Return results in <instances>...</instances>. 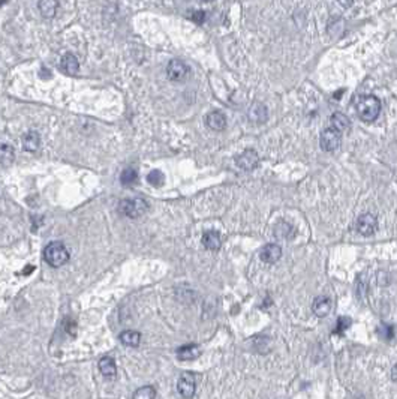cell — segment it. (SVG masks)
Here are the masks:
<instances>
[{"label":"cell","instance_id":"cell-23","mask_svg":"<svg viewBox=\"0 0 397 399\" xmlns=\"http://www.w3.org/2000/svg\"><path fill=\"white\" fill-rule=\"evenodd\" d=\"M156 396V390L152 386H144L134 393V399H152Z\"/></svg>","mask_w":397,"mask_h":399},{"label":"cell","instance_id":"cell-14","mask_svg":"<svg viewBox=\"0 0 397 399\" xmlns=\"http://www.w3.org/2000/svg\"><path fill=\"white\" fill-rule=\"evenodd\" d=\"M312 309H313V312H315L316 317L322 318L327 314H330V311H331V300L328 299V297H325V296H319V297H316L315 302H313Z\"/></svg>","mask_w":397,"mask_h":399},{"label":"cell","instance_id":"cell-11","mask_svg":"<svg viewBox=\"0 0 397 399\" xmlns=\"http://www.w3.org/2000/svg\"><path fill=\"white\" fill-rule=\"evenodd\" d=\"M205 123L213 131H223L225 126H226V117H225V114L222 111H211L207 116Z\"/></svg>","mask_w":397,"mask_h":399},{"label":"cell","instance_id":"cell-12","mask_svg":"<svg viewBox=\"0 0 397 399\" xmlns=\"http://www.w3.org/2000/svg\"><path fill=\"white\" fill-rule=\"evenodd\" d=\"M281 255H282V249H281V246H278L275 243L264 246L259 252V257L264 263H276L281 258Z\"/></svg>","mask_w":397,"mask_h":399},{"label":"cell","instance_id":"cell-21","mask_svg":"<svg viewBox=\"0 0 397 399\" xmlns=\"http://www.w3.org/2000/svg\"><path fill=\"white\" fill-rule=\"evenodd\" d=\"M14 159H15V150H14V147L9 146V144L2 143V144H0V164L8 165V164H11Z\"/></svg>","mask_w":397,"mask_h":399},{"label":"cell","instance_id":"cell-2","mask_svg":"<svg viewBox=\"0 0 397 399\" xmlns=\"http://www.w3.org/2000/svg\"><path fill=\"white\" fill-rule=\"evenodd\" d=\"M381 113V101L376 96L367 95L357 102V114L363 122H373Z\"/></svg>","mask_w":397,"mask_h":399},{"label":"cell","instance_id":"cell-31","mask_svg":"<svg viewBox=\"0 0 397 399\" xmlns=\"http://www.w3.org/2000/svg\"><path fill=\"white\" fill-rule=\"evenodd\" d=\"M201 2H204V3H210V2H213V0H201Z\"/></svg>","mask_w":397,"mask_h":399},{"label":"cell","instance_id":"cell-4","mask_svg":"<svg viewBox=\"0 0 397 399\" xmlns=\"http://www.w3.org/2000/svg\"><path fill=\"white\" fill-rule=\"evenodd\" d=\"M189 74H191L189 66H188L185 62L179 60V59L171 60V62L168 63V66H167V75H168V78H170L171 81L182 83V81L188 80Z\"/></svg>","mask_w":397,"mask_h":399},{"label":"cell","instance_id":"cell-18","mask_svg":"<svg viewBox=\"0 0 397 399\" xmlns=\"http://www.w3.org/2000/svg\"><path fill=\"white\" fill-rule=\"evenodd\" d=\"M220 236L216 231H207L202 236V245L210 251H217L220 248Z\"/></svg>","mask_w":397,"mask_h":399},{"label":"cell","instance_id":"cell-15","mask_svg":"<svg viewBox=\"0 0 397 399\" xmlns=\"http://www.w3.org/2000/svg\"><path fill=\"white\" fill-rule=\"evenodd\" d=\"M199 353H201V350H199L198 345H195V344H189V345H183V347H180L179 350H177V357H179V360H194V359H197L199 356Z\"/></svg>","mask_w":397,"mask_h":399},{"label":"cell","instance_id":"cell-27","mask_svg":"<svg viewBox=\"0 0 397 399\" xmlns=\"http://www.w3.org/2000/svg\"><path fill=\"white\" fill-rule=\"evenodd\" d=\"M381 332H384V338L385 339H391L394 336V332H393L391 326H384V330H381Z\"/></svg>","mask_w":397,"mask_h":399},{"label":"cell","instance_id":"cell-1","mask_svg":"<svg viewBox=\"0 0 397 399\" xmlns=\"http://www.w3.org/2000/svg\"><path fill=\"white\" fill-rule=\"evenodd\" d=\"M44 258L51 267H62L69 260V252L62 242H50L44 251Z\"/></svg>","mask_w":397,"mask_h":399},{"label":"cell","instance_id":"cell-19","mask_svg":"<svg viewBox=\"0 0 397 399\" xmlns=\"http://www.w3.org/2000/svg\"><path fill=\"white\" fill-rule=\"evenodd\" d=\"M120 341L126 347H138L141 342V333L135 330H124L120 333Z\"/></svg>","mask_w":397,"mask_h":399},{"label":"cell","instance_id":"cell-30","mask_svg":"<svg viewBox=\"0 0 397 399\" xmlns=\"http://www.w3.org/2000/svg\"><path fill=\"white\" fill-rule=\"evenodd\" d=\"M6 2H8V0H0V6H2V5H5Z\"/></svg>","mask_w":397,"mask_h":399},{"label":"cell","instance_id":"cell-20","mask_svg":"<svg viewBox=\"0 0 397 399\" xmlns=\"http://www.w3.org/2000/svg\"><path fill=\"white\" fill-rule=\"evenodd\" d=\"M331 126H333L334 129H337L339 132H345V131L349 129L351 122H349V119H348L345 114H342V113H334V114L331 116Z\"/></svg>","mask_w":397,"mask_h":399},{"label":"cell","instance_id":"cell-26","mask_svg":"<svg viewBox=\"0 0 397 399\" xmlns=\"http://www.w3.org/2000/svg\"><path fill=\"white\" fill-rule=\"evenodd\" d=\"M191 20H192L194 23H197V24H202L204 20H205V12H204V11H195V12H192Z\"/></svg>","mask_w":397,"mask_h":399},{"label":"cell","instance_id":"cell-10","mask_svg":"<svg viewBox=\"0 0 397 399\" xmlns=\"http://www.w3.org/2000/svg\"><path fill=\"white\" fill-rule=\"evenodd\" d=\"M247 116H249V120H250L252 123H258V125H261V123H264V122L267 120V108H266L264 104H261V102H255V104H252V107L249 108Z\"/></svg>","mask_w":397,"mask_h":399},{"label":"cell","instance_id":"cell-17","mask_svg":"<svg viewBox=\"0 0 397 399\" xmlns=\"http://www.w3.org/2000/svg\"><path fill=\"white\" fill-rule=\"evenodd\" d=\"M39 144H41V137L38 132L35 131H30L24 135L23 138V147L27 150V152H35L39 149Z\"/></svg>","mask_w":397,"mask_h":399},{"label":"cell","instance_id":"cell-25","mask_svg":"<svg viewBox=\"0 0 397 399\" xmlns=\"http://www.w3.org/2000/svg\"><path fill=\"white\" fill-rule=\"evenodd\" d=\"M351 326V320L349 318H346V317H340L339 320H337V326H336V332H345L348 327Z\"/></svg>","mask_w":397,"mask_h":399},{"label":"cell","instance_id":"cell-8","mask_svg":"<svg viewBox=\"0 0 397 399\" xmlns=\"http://www.w3.org/2000/svg\"><path fill=\"white\" fill-rule=\"evenodd\" d=\"M378 222L376 218L370 213H364L358 218L357 221V231L363 236H370L376 231Z\"/></svg>","mask_w":397,"mask_h":399},{"label":"cell","instance_id":"cell-9","mask_svg":"<svg viewBox=\"0 0 397 399\" xmlns=\"http://www.w3.org/2000/svg\"><path fill=\"white\" fill-rule=\"evenodd\" d=\"M80 69V63H78V59L71 54V53H66L62 60H60V71L66 75H75Z\"/></svg>","mask_w":397,"mask_h":399},{"label":"cell","instance_id":"cell-16","mask_svg":"<svg viewBox=\"0 0 397 399\" xmlns=\"http://www.w3.org/2000/svg\"><path fill=\"white\" fill-rule=\"evenodd\" d=\"M39 12L44 18H53L57 12L59 2L57 0H39Z\"/></svg>","mask_w":397,"mask_h":399},{"label":"cell","instance_id":"cell-5","mask_svg":"<svg viewBox=\"0 0 397 399\" xmlns=\"http://www.w3.org/2000/svg\"><path fill=\"white\" fill-rule=\"evenodd\" d=\"M319 144L327 152L336 150L339 147V144H340V132L337 129H334L333 126L324 129L321 137H319Z\"/></svg>","mask_w":397,"mask_h":399},{"label":"cell","instance_id":"cell-29","mask_svg":"<svg viewBox=\"0 0 397 399\" xmlns=\"http://www.w3.org/2000/svg\"><path fill=\"white\" fill-rule=\"evenodd\" d=\"M393 380L394 381H397V365L393 368Z\"/></svg>","mask_w":397,"mask_h":399},{"label":"cell","instance_id":"cell-13","mask_svg":"<svg viewBox=\"0 0 397 399\" xmlns=\"http://www.w3.org/2000/svg\"><path fill=\"white\" fill-rule=\"evenodd\" d=\"M99 371L100 374L106 378H114L117 375V366H115V362L112 357L109 356H105L99 360Z\"/></svg>","mask_w":397,"mask_h":399},{"label":"cell","instance_id":"cell-28","mask_svg":"<svg viewBox=\"0 0 397 399\" xmlns=\"http://www.w3.org/2000/svg\"><path fill=\"white\" fill-rule=\"evenodd\" d=\"M337 2H339L342 6H345V8H349V6L352 5V2H354V0H337Z\"/></svg>","mask_w":397,"mask_h":399},{"label":"cell","instance_id":"cell-7","mask_svg":"<svg viewBox=\"0 0 397 399\" xmlns=\"http://www.w3.org/2000/svg\"><path fill=\"white\" fill-rule=\"evenodd\" d=\"M177 390L183 398H192L195 393V377L191 372L182 374L177 383Z\"/></svg>","mask_w":397,"mask_h":399},{"label":"cell","instance_id":"cell-3","mask_svg":"<svg viewBox=\"0 0 397 399\" xmlns=\"http://www.w3.org/2000/svg\"><path fill=\"white\" fill-rule=\"evenodd\" d=\"M149 209L147 201L143 198H126L121 200L118 204V210L121 215L127 216V218H140L141 215H144Z\"/></svg>","mask_w":397,"mask_h":399},{"label":"cell","instance_id":"cell-24","mask_svg":"<svg viewBox=\"0 0 397 399\" xmlns=\"http://www.w3.org/2000/svg\"><path fill=\"white\" fill-rule=\"evenodd\" d=\"M147 182H149L150 185H153V186H161V185L164 183V174H162L159 170H155V171H152V173L149 174Z\"/></svg>","mask_w":397,"mask_h":399},{"label":"cell","instance_id":"cell-6","mask_svg":"<svg viewBox=\"0 0 397 399\" xmlns=\"http://www.w3.org/2000/svg\"><path fill=\"white\" fill-rule=\"evenodd\" d=\"M235 162H237L238 168H241L244 171H250V170H253L258 165L259 156H258V153L255 150L249 149V150H244L240 156H237Z\"/></svg>","mask_w":397,"mask_h":399},{"label":"cell","instance_id":"cell-22","mask_svg":"<svg viewBox=\"0 0 397 399\" xmlns=\"http://www.w3.org/2000/svg\"><path fill=\"white\" fill-rule=\"evenodd\" d=\"M137 179H138V174L134 168H126L120 174V182L124 186H132L137 182Z\"/></svg>","mask_w":397,"mask_h":399}]
</instances>
